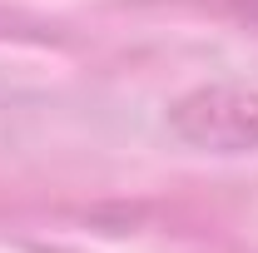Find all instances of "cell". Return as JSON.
I'll use <instances>...</instances> for the list:
<instances>
[{
  "label": "cell",
  "mask_w": 258,
  "mask_h": 253,
  "mask_svg": "<svg viewBox=\"0 0 258 253\" xmlns=\"http://www.w3.org/2000/svg\"><path fill=\"white\" fill-rule=\"evenodd\" d=\"M253 5H258V0H253Z\"/></svg>",
  "instance_id": "1"
}]
</instances>
